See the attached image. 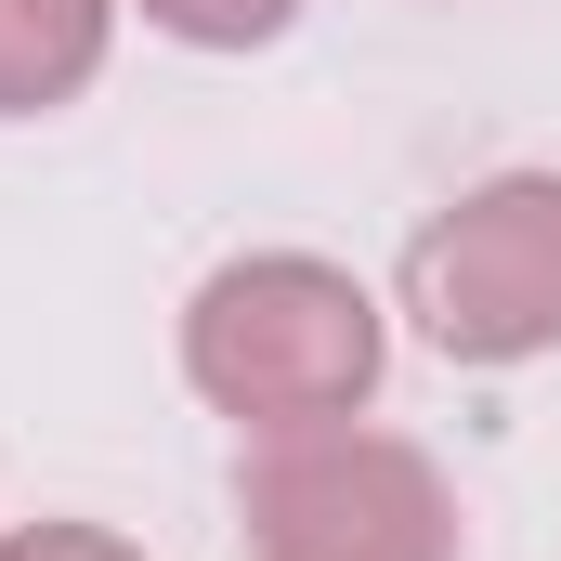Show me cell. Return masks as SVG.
Returning <instances> with one entry per match:
<instances>
[{
	"mask_svg": "<svg viewBox=\"0 0 561 561\" xmlns=\"http://www.w3.org/2000/svg\"><path fill=\"white\" fill-rule=\"evenodd\" d=\"M392 366V327L353 262H313V249H249L222 275H196L183 300V379L209 419H236L249 444L275 431H327V419H366Z\"/></svg>",
	"mask_w": 561,
	"mask_h": 561,
	"instance_id": "obj_1",
	"label": "cell"
},
{
	"mask_svg": "<svg viewBox=\"0 0 561 561\" xmlns=\"http://www.w3.org/2000/svg\"><path fill=\"white\" fill-rule=\"evenodd\" d=\"M236 523H249V561H457V483L405 431L327 419L249 444Z\"/></svg>",
	"mask_w": 561,
	"mask_h": 561,
	"instance_id": "obj_2",
	"label": "cell"
},
{
	"mask_svg": "<svg viewBox=\"0 0 561 561\" xmlns=\"http://www.w3.org/2000/svg\"><path fill=\"white\" fill-rule=\"evenodd\" d=\"M405 313L444 366L561 353V170H496V183L444 196L405 249Z\"/></svg>",
	"mask_w": 561,
	"mask_h": 561,
	"instance_id": "obj_3",
	"label": "cell"
},
{
	"mask_svg": "<svg viewBox=\"0 0 561 561\" xmlns=\"http://www.w3.org/2000/svg\"><path fill=\"white\" fill-rule=\"evenodd\" d=\"M118 0H0V118H53L105 79Z\"/></svg>",
	"mask_w": 561,
	"mask_h": 561,
	"instance_id": "obj_4",
	"label": "cell"
},
{
	"mask_svg": "<svg viewBox=\"0 0 561 561\" xmlns=\"http://www.w3.org/2000/svg\"><path fill=\"white\" fill-rule=\"evenodd\" d=\"M157 39H183V53H262L300 26V0H131Z\"/></svg>",
	"mask_w": 561,
	"mask_h": 561,
	"instance_id": "obj_5",
	"label": "cell"
},
{
	"mask_svg": "<svg viewBox=\"0 0 561 561\" xmlns=\"http://www.w3.org/2000/svg\"><path fill=\"white\" fill-rule=\"evenodd\" d=\"M0 561H144V549L105 523H26V536H0Z\"/></svg>",
	"mask_w": 561,
	"mask_h": 561,
	"instance_id": "obj_6",
	"label": "cell"
}]
</instances>
